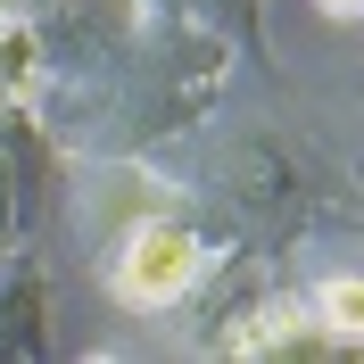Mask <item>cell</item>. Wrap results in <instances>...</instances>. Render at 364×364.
Instances as JSON below:
<instances>
[{"label": "cell", "mask_w": 364, "mask_h": 364, "mask_svg": "<svg viewBox=\"0 0 364 364\" xmlns=\"http://www.w3.org/2000/svg\"><path fill=\"white\" fill-rule=\"evenodd\" d=\"M191 240H174V232H149V240H133V257H124V290L133 298H174L182 282H191Z\"/></svg>", "instance_id": "1"}, {"label": "cell", "mask_w": 364, "mask_h": 364, "mask_svg": "<svg viewBox=\"0 0 364 364\" xmlns=\"http://www.w3.org/2000/svg\"><path fill=\"white\" fill-rule=\"evenodd\" d=\"M331 323L364 331V282H340V290H331Z\"/></svg>", "instance_id": "2"}]
</instances>
